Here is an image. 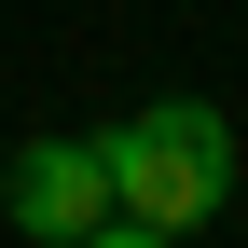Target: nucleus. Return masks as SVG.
<instances>
[{
	"label": "nucleus",
	"instance_id": "nucleus-3",
	"mask_svg": "<svg viewBox=\"0 0 248 248\" xmlns=\"http://www.w3.org/2000/svg\"><path fill=\"white\" fill-rule=\"evenodd\" d=\"M69 248H193V234H166V221H124V207H110V221H97V234H69Z\"/></svg>",
	"mask_w": 248,
	"mask_h": 248
},
{
	"label": "nucleus",
	"instance_id": "nucleus-2",
	"mask_svg": "<svg viewBox=\"0 0 248 248\" xmlns=\"http://www.w3.org/2000/svg\"><path fill=\"white\" fill-rule=\"evenodd\" d=\"M0 221L28 248H69L110 221V179H97V138H28L14 166H0Z\"/></svg>",
	"mask_w": 248,
	"mask_h": 248
},
{
	"label": "nucleus",
	"instance_id": "nucleus-1",
	"mask_svg": "<svg viewBox=\"0 0 248 248\" xmlns=\"http://www.w3.org/2000/svg\"><path fill=\"white\" fill-rule=\"evenodd\" d=\"M97 179H110L124 221L207 234L234 207V124H221V97H138L124 124H97Z\"/></svg>",
	"mask_w": 248,
	"mask_h": 248
}]
</instances>
